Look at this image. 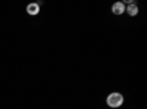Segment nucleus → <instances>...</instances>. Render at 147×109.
I'll return each mask as SVG.
<instances>
[{"label": "nucleus", "mask_w": 147, "mask_h": 109, "mask_svg": "<svg viewBox=\"0 0 147 109\" xmlns=\"http://www.w3.org/2000/svg\"><path fill=\"white\" fill-rule=\"evenodd\" d=\"M125 10H127V14H128L129 16H136V15L138 14V6L134 5V3H131V5H128V7H125Z\"/></svg>", "instance_id": "obj_4"}, {"label": "nucleus", "mask_w": 147, "mask_h": 109, "mask_svg": "<svg viewBox=\"0 0 147 109\" xmlns=\"http://www.w3.org/2000/svg\"><path fill=\"white\" fill-rule=\"evenodd\" d=\"M27 14L31 15V16H35L40 14V5L38 3H30L27 6Z\"/></svg>", "instance_id": "obj_2"}, {"label": "nucleus", "mask_w": 147, "mask_h": 109, "mask_svg": "<svg viewBox=\"0 0 147 109\" xmlns=\"http://www.w3.org/2000/svg\"><path fill=\"white\" fill-rule=\"evenodd\" d=\"M112 12L115 15H122L125 12V5L122 3V2H116L112 5Z\"/></svg>", "instance_id": "obj_3"}, {"label": "nucleus", "mask_w": 147, "mask_h": 109, "mask_svg": "<svg viewBox=\"0 0 147 109\" xmlns=\"http://www.w3.org/2000/svg\"><path fill=\"white\" fill-rule=\"evenodd\" d=\"M106 103H107L109 108H115L116 109V108L122 106V103H124V96H122L121 93H118V91H113V93H110L107 96Z\"/></svg>", "instance_id": "obj_1"}]
</instances>
